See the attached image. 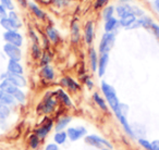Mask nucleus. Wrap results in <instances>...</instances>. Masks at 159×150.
I'll return each mask as SVG.
<instances>
[{
	"label": "nucleus",
	"mask_w": 159,
	"mask_h": 150,
	"mask_svg": "<svg viewBox=\"0 0 159 150\" xmlns=\"http://www.w3.org/2000/svg\"><path fill=\"white\" fill-rule=\"evenodd\" d=\"M102 91L107 100V104L112 109V111L115 112L117 119H119V117H121L122 114H124V113L122 112L121 102L119 101V98H118L116 89L113 88L110 84H108V83L102 82Z\"/></svg>",
	"instance_id": "obj_1"
},
{
	"label": "nucleus",
	"mask_w": 159,
	"mask_h": 150,
	"mask_svg": "<svg viewBox=\"0 0 159 150\" xmlns=\"http://www.w3.org/2000/svg\"><path fill=\"white\" fill-rule=\"evenodd\" d=\"M84 140L87 145L92 146L94 148H97V149H102V148L112 149V145L107 139L102 138V137L98 136V135H89V136H85Z\"/></svg>",
	"instance_id": "obj_2"
},
{
	"label": "nucleus",
	"mask_w": 159,
	"mask_h": 150,
	"mask_svg": "<svg viewBox=\"0 0 159 150\" xmlns=\"http://www.w3.org/2000/svg\"><path fill=\"white\" fill-rule=\"evenodd\" d=\"M116 42V35L115 33H105L102 37L99 44V52L100 55L102 53H109V51L112 49Z\"/></svg>",
	"instance_id": "obj_3"
},
{
	"label": "nucleus",
	"mask_w": 159,
	"mask_h": 150,
	"mask_svg": "<svg viewBox=\"0 0 159 150\" xmlns=\"http://www.w3.org/2000/svg\"><path fill=\"white\" fill-rule=\"evenodd\" d=\"M53 126V121L48 117H45L44 120L39 123V126L35 130V134L39 138H45L49 133L51 132V128Z\"/></svg>",
	"instance_id": "obj_4"
},
{
	"label": "nucleus",
	"mask_w": 159,
	"mask_h": 150,
	"mask_svg": "<svg viewBox=\"0 0 159 150\" xmlns=\"http://www.w3.org/2000/svg\"><path fill=\"white\" fill-rule=\"evenodd\" d=\"M1 80H8L12 83L13 85H16L18 88H21V87H25L26 86V80L24 78L23 75H19V74H12V73L6 72L5 74H2L0 76Z\"/></svg>",
	"instance_id": "obj_5"
},
{
	"label": "nucleus",
	"mask_w": 159,
	"mask_h": 150,
	"mask_svg": "<svg viewBox=\"0 0 159 150\" xmlns=\"http://www.w3.org/2000/svg\"><path fill=\"white\" fill-rule=\"evenodd\" d=\"M3 39L8 44L14 45L16 47H21L23 44V36L18 31H7L3 34Z\"/></svg>",
	"instance_id": "obj_6"
},
{
	"label": "nucleus",
	"mask_w": 159,
	"mask_h": 150,
	"mask_svg": "<svg viewBox=\"0 0 159 150\" xmlns=\"http://www.w3.org/2000/svg\"><path fill=\"white\" fill-rule=\"evenodd\" d=\"M56 107V100L51 97V94H47L46 97L44 98L42 104L38 106V111L43 114H48L52 112Z\"/></svg>",
	"instance_id": "obj_7"
},
{
	"label": "nucleus",
	"mask_w": 159,
	"mask_h": 150,
	"mask_svg": "<svg viewBox=\"0 0 159 150\" xmlns=\"http://www.w3.org/2000/svg\"><path fill=\"white\" fill-rule=\"evenodd\" d=\"M66 134L71 141H76L80 138L86 136L87 130L84 126H74V127H69L66 130Z\"/></svg>",
	"instance_id": "obj_8"
},
{
	"label": "nucleus",
	"mask_w": 159,
	"mask_h": 150,
	"mask_svg": "<svg viewBox=\"0 0 159 150\" xmlns=\"http://www.w3.org/2000/svg\"><path fill=\"white\" fill-rule=\"evenodd\" d=\"M3 51L6 55L9 57L10 60H14V61H20L22 58V51H21L20 47H16L11 44H6L3 46Z\"/></svg>",
	"instance_id": "obj_9"
},
{
	"label": "nucleus",
	"mask_w": 159,
	"mask_h": 150,
	"mask_svg": "<svg viewBox=\"0 0 159 150\" xmlns=\"http://www.w3.org/2000/svg\"><path fill=\"white\" fill-rule=\"evenodd\" d=\"M109 63V53H102L100 57L98 58V66H97V72L99 77H102L106 73L107 66Z\"/></svg>",
	"instance_id": "obj_10"
},
{
	"label": "nucleus",
	"mask_w": 159,
	"mask_h": 150,
	"mask_svg": "<svg viewBox=\"0 0 159 150\" xmlns=\"http://www.w3.org/2000/svg\"><path fill=\"white\" fill-rule=\"evenodd\" d=\"M84 37L87 45H91L94 39V23L93 21H87L84 29Z\"/></svg>",
	"instance_id": "obj_11"
},
{
	"label": "nucleus",
	"mask_w": 159,
	"mask_h": 150,
	"mask_svg": "<svg viewBox=\"0 0 159 150\" xmlns=\"http://www.w3.org/2000/svg\"><path fill=\"white\" fill-rule=\"evenodd\" d=\"M7 72L12 73V74H19V75H23V66L20 64V62L14 61V60H9L8 62V66H7Z\"/></svg>",
	"instance_id": "obj_12"
},
{
	"label": "nucleus",
	"mask_w": 159,
	"mask_h": 150,
	"mask_svg": "<svg viewBox=\"0 0 159 150\" xmlns=\"http://www.w3.org/2000/svg\"><path fill=\"white\" fill-rule=\"evenodd\" d=\"M18 87L16 85L12 84L10 81L8 80H3L2 82L0 83V90L2 91V93H6V94H9V95H14L16 90H18Z\"/></svg>",
	"instance_id": "obj_13"
},
{
	"label": "nucleus",
	"mask_w": 159,
	"mask_h": 150,
	"mask_svg": "<svg viewBox=\"0 0 159 150\" xmlns=\"http://www.w3.org/2000/svg\"><path fill=\"white\" fill-rule=\"evenodd\" d=\"M118 120L120 121V124H121V126L123 127L124 132H125L130 137H132V138H135V133H134V130H133L132 126H131L130 123H129V121H128V119H126L125 114H122Z\"/></svg>",
	"instance_id": "obj_14"
},
{
	"label": "nucleus",
	"mask_w": 159,
	"mask_h": 150,
	"mask_svg": "<svg viewBox=\"0 0 159 150\" xmlns=\"http://www.w3.org/2000/svg\"><path fill=\"white\" fill-rule=\"evenodd\" d=\"M60 83H61L62 86L66 87V88H69L70 90H72V91H76V90H79V89H80V85L77 84V83L75 82L73 78L68 77V76L62 78Z\"/></svg>",
	"instance_id": "obj_15"
},
{
	"label": "nucleus",
	"mask_w": 159,
	"mask_h": 150,
	"mask_svg": "<svg viewBox=\"0 0 159 150\" xmlns=\"http://www.w3.org/2000/svg\"><path fill=\"white\" fill-rule=\"evenodd\" d=\"M136 16L134 15V14L130 13V14H126L125 16H123V18L119 19V25L122 27H126V29H129V27L131 26V25L133 24V23L136 21Z\"/></svg>",
	"instance_id": "obj_16"
},
{
	"label": "nucleus",
	"mask_w": 159,
	"mask_h": 150,
	"mask_svg": "<svg viewBox=\"0 0 159 150\" xmlns=\"http://www.w3.org/2000/svg\"><path fill=\"white\" fill-rule=\"evenodd\" d=\"M118 26H119V20H117L116 18H111L105 22L104 29L106 33H113V31H116Z\"/></svg>",
	"instance_id": "obj_17"
},
{
	"label": "nucleus",
	"mask_w": 159,
	"mask_h": 150,
	"mask_svg": "<svg viewBox=\"0 0 159 150\" xmlns=\"http://www.w3.org/2000/svg\"><path fill=\"white\" fill-rule=\"evenodd\" d=\"M71 121H72V117H60V119L57 121V123H56V126H55L56 132H61V130H63L64 128L69 125V123H70Z\"/></svg>",
	"instance_id": "obj_18"
},
{
	"label": "nucleus",
	"mask_w": 159,
	"mask_h": 150,
	"mask_svg": "<svg viewBox=\"0 0 159 150\" xmlns=\"http://www.w3.org/2000/svg\"><path fill=\"white\" fill-rule=\"evenodd\" d=\"M56 95H57V97L61 100V102L64 104V106H66V107H72L73 106L72 100H71V98L69 97V95H66L64 90H62V89H58V90L56 91Z\"/></svg>",
	"instance_id": "obj_19"
},
{
	"label": "nucleus",
	"mask_w": 159,
	"mask_h": 150,
	"mask_svg": "<svg viewBox=\"0 0 159 150\" xmlns=\"http://www.w3.org/2000/svg\"><path fill=\"white\" fill-rule=\"evenodd\" d=\"M116 12H117L118 16L121 19V18H123V16H125L126 14L132 13V6H130V5H120V6H118V7H117Z\"/></svg>",
	"instance_id": "obj_20"
},
{
	"label": "nucleus",
	"mask_w": 159,
	"mask_h": 150,
	"mask_svg": "<svg viewBox=\"0 0 159 150\" xmlns=\"http://www.w3.org/2000/svg\"><path fill=\"white\" fill-rule=\"evenodd\" d=\"M89 62H91V66L92 70L94 72L97 71V66H98V57H97V52L94 48L89 49Z\"/></svg>",
	"instance_id": "obj_21"
},
{
	"label": "nucleus",
	"mask_w": 159,
	"mask_h": 150,
	"mask_svg": "<svg viewBox=\"0 0 159 150\" xmlns=\"http://www.w3.org/2000/svg\"><path fill=\"white\" fill-rule=\"evenodd\" d=\"M46 35L52 42H57L58 40L60 39L59 33H58L57 29H56L53 26H48V27H47V29H46Z\"/></svg>",
	"instance_id": "obj_22"
},
{
	"label": "nucleus",
	"mask_w": 159,
	"mask_h": 150,
	"mask_svg": "<svg viewBox=\"0 0 159 150\" xmlns=\"http://www.w3.org/2000/svg\"><path fill=\"white\" fill-rule=\"evenodd\" d=\"M93 99H94V101H95V104H97V106L99 107L102 110H104V111L108 110V104H106V100H105V98L102 97V96H100L98 93L94 94V95H93Z\"/></svg>",
	"instance_id": "obj_23"
},
{
	"label": "nucleus",
	"mask_w": 159,
	"mask_h": 150,
	"mask_svg": "<svg viewBox=\"0 0 159 150\" xmlns=\"http://www.w3.org/2000/svg\"><path fill=\"white\" fill-rule=\"evenodd\" d=\"M29 7H30V9L32 10V12H33V13L36 15V18L40 19V20H44V19L46 18V13H45V12L43 11V10L40 9V8L38 7L37 5H36V3L30 2L29 3Z\"/></svg>",
	"instance_id": "obj_24"
},
{
	"label": "nucleus",
	"mask_w": 159,
	"mask_h": 150,
	"mask_svg": "<svg viewBox=\"0 0 159 150\" xmlns=\"http://www.w3.org/2000/svg\"><path fill=\"white\" fill-rule=\"evenodd\" d=\"M0 102L6 106L10 107V106H14L16 104V99L12 95H9V94H6V93H2L1 96H0Z\"/></svg>",
	"instance_id": "obj_25"
},
{
	"label": "nucleus",
	"mask_w": 159,
	"mask_h": 150,
	"mask_svg": "<svg viewBox=\"0 0 159 150\" xmlns=\"http://www.w3.org/2000/svg\"><path fill=\"white\" fill-rule=\"evenodd\" d=\"M0 25L6 29V32L7 31H16V29H18V26H16L9 18L2 19V20L0 21Z\"/></svg>",
	"instance_id": "obj_26"
},
{
	"label": "nucleus",
	"mask_w": 159,
	"mask_h": 150,
	"mask_svg": "<svg viewBox=\"0 0 159 150\" xmlns=\"http://www.w3.org/2000/svg\"><path fill=\"white\" fill-rule=\"evenodd\" d=\"M42 75L44 78L51 81L55 77V71H53V68L50 65H44L42 68Z\"/></svg>",
	"instance_id": "obj_27"
},
{
	"label": "nucleus",
	"mask_w": 159,
	"mask_h": 150,
	"mask_svg": "<svg viewBox=\"0 0 159 150\" xmlns=\"http://www.w3.org/2000/svg\"><path fill=\"white\" fill-rule=\"evenodd\" d=\"M66 139H68V134H66V132H64V130L56 132L55 136H53V141H55V143H57V145H63L66 141Z\"/></svg>",
	"instance_id": "obj_28"
},
{
	"label": "nucleus",
	"mask_w": 159,
	"mask_h": 150,
	"mask_svg": "<svg viewBox=\"0 0 159 150\" xmlns=\"http://www.w3.org/2000/svg\"><path fill=\"white\" fill-rule=\"evenodd\" d=\"M11 114L10 111V107L6 106V104L0 102V122H3L5 120H7Z\"/></svg>",
	"instance_id": "obj_29"
},
{
	"label": "nucleus",
	"mask_w": 159,
	"mask_h": 150,
	"mask_svg": "<svg viewBox=\"0 0 159 150\" xmlns=\"http://www.w3.org/2000/svg\"><path fill=\"white\" fill-rule=\"evenodd\" d=\"M39 143H40V138L35 134V133H33V134L30 135L29 136V145L32 149H34V150L38 149Z\"/></svg>",
	"instance_id": "obj_30"
},
{
	"label": "nucleus",
	"mask_w": 159,
	"mask_h": 150,
	"mask_svg": "<svg viewBox=\"0 0 159 150\" xmlns=\"http://www.w3.org/2000/svg\"><path fill=\"white\" fill-rule=\"evenodd\" d=\"M13 97H14V99H16V101L19 102V104H24V102L26 101V96H25V94L23 93L20 88L14 93Z\"/></svg>",
	"instance_id": "obj_31"
},
{
	"label": "nucleus",
	"mask_w": 159,
	"mask_h": 150,
	"mask_svg": "<svg viewBox=\"0 0 159 150\" xmlns=\"http://www.w3.org/2000/svg\"><path fill=\"white\" fill-rule=\"evenodd\" d=\"M113 12H115V9H113V7H111V6L105 8L104 11H102V16H104L105 21L113 18Z\"/></svg>",
	"instance_id": "obj_32"
},
{
	"label": "nucleus",
	"mask_w": 159,
	"mask_h": 150,
	"mask_svg": "<svg viewBox=\"0 0 159 150\" xmlns=\"http://www.w3.org/2000/svg\"><path fill=\"white\" fill-rule=\"evenodd\" d=\"M71 33H72L73 40L76 42L80 37V27H79V25H77V23L74 22L72 25H71Z\"/></svg>",
	"instance_id": "obj_33"
},
{
	"label": "nucleus",
	"mask_w": 159,
	"mask_h": 150,
	"mask_svg": "<svg viewBox=\"0 0 159 150\" xmlns=\"http://www.w3.org/2000/svg\"><path fill=\"white\" fill-rule=\"evenodd\" d=\"M8 18H9L10 20H11L12 22H13L14 24H16V26H18V29H19V27L22 26V23H21L20 19H19L18 14H16L14 11H10V12H9V14H8Z\"/></svg>",
	"instance_id": "obj_34"
},
{
	"label": "nucleus",
	"mask_w": 159,
	"mask_h": 150,
	"mask_svg": "<svg viewBox=\"0 0 159 150\" xmlns=\"http://www.w3.org/2000/svg\"><path fill=\"white\" fill-rule=\"evenodd\" d=\"M139 143L145 150H152V143L145 138H139Z\"/></svg>",
	"instance_id": "obj_35"
},
{
	"label": "nucleus",
	"mask_w": 159,
	"mask_h": 150,
	"mask_svg": "<svg viewBox=\"0 0 159 150\" xmlns=\"http://www.w3.org/2000/svg\"><path fill=\"white\" fill-rule=\"evenodd\" d=\"M0 2H1L0 5H2L6 9L10 10V11H13L14 6H13V3H12L11 0H0Z\"/></svg>",
	"instance_id": "obj_36"
},
{
	"label": "nucleus",
	"mask_w": 159,
	"mask_h": 150,
	"mask_svg": "<svg viewBox=\"0 0 159 150\" xmlns=\"http://www.w3.org/2000/svg\"><path fill=\"white\" fill-rule=\"evenodd\" d=\"M32 53H33L34 58L40 57V48H39V46H38V44H33V47H32Z\"/></svg>",
	"instance_id": "obj_37"
},
{
	"label": "nucleus",
	"mask_w": 159,
	"mask_h": 150,
	"mask_svg": "<svg viewBox=\"0 0 159 150\" xmlns=\"http://www.w3.org/2000/svg\"><path fill=\"white\" fill-rule=\"evenodd\" d=\"M108 1H109V0H96V2H95V5H94V7H95V9H99V8L104 7V6L106 5Z\"/></svg>",
	"instance_id": "obj_38"
},
{
	"label": "nucleus",
	"mask_w": 159,
	"mask_h": 150,
	"mask_svg": "<svg viewBox=\"0 0 159 150\" xmlns=\"http://www.w3.org/2000/svg\"><path fill=\"white\" fill-rule=\"evenodd\" d=\"M5 18H8V13H7V10L6 8L3 7L2 5H0V21L2 20Z\"/></svg>",
	"instance_id": "obj_39"
},
{
	"label": "nucleus",
	"mask_w": 159,
	"mask_h": 150,
	"mask_svg": "<svg viewBox=\"0 0 159 150\" xmlns=\"http://www.w3.org/2000/svg\"><path fill=\"white\" fill-rule=\"evenodd\" d=\"M70 0H53V3L58 7H63V6L68 5Z\"/></svg>",
	"instance_id": "obj_40"
},
{
	"label": "nucleus",
	"mask_w": 159,
	"mask_h": 150,
	"mask_svg": "<svg viewBox=\"0 0 159 150\" xmlns=\"http://www.w3.org/2000/svg\"><path fill=\"white\" fill-rule=\"evenodd\" d=\"M49 61H50V58H49L48 53L45 52L44 55H43V58H42V64H43V66H44V65H48V62Z\"/></svg>",
	"instance_id": "obj_41"
},
{
	"label": "nucleus",
	"mask_w": 159,
	"mask_h": 150,
	"mask_svg": "<svg viewBox=\"0 0 159 150\" xmlns=\"http://www.w3.org/2000/svg\"><path fill=\"white\" fill-rule=\"evenodd\" d=\"M45 150H59V147H58L57 143H48V145L45 147Z\"/></svg>",
	"instance_id": "obj_42"
},
{
	"label": "nucleus",
	"mask_w": 159,
	"mask_h": 150,
	"mask_svg": "<svg viewBox=\"0 0 159 150\" xmlns=\"http://www.w3.org/2000/svg\"><path fill=\"white\" fill-rule=\"evenodd\" d=\"M150 29H152V32H154L155 36H156V37L159 39V25H157V24H155V23H152V27H150Z\"/></svg>",
	"instance_id": "obj_43"
},
{
	"label": "nucleus",
	"mask_w": 159,
	"mask_h": 150,
	"mask_svg": "<svg viewBox=\"0 0 159 150\" xmlns=\"http://www.w3.org/2000/svg\"><path fill=\"white\" fill-rule=\"evenodd\" d=\"M152 150H159V139L152 141Z\"/></svg>",
	"instance_id": "obj_44"
},
{
	"label": "nucleus",
	"mask_w": 159,
	"mask_h": 150,
	"mask_svg": "<svg viewBox=\"0 0 159 150\" xmlns=\"http://www.w3.org/2000/svg\"><path fill=\"white\" fill-rule=\"evenodd\" d=\"M85 84H86V86L87 87H89V89H92V88H93V82H92V80H91V78H86V80H85Z\"/></svg>",
	"instance_id": "obj_45"
},
{
	"label": "nucleus",
	"mask_w": 159,
	"mask_h": 150,
	"mask_svg": "<svg viewBox=\"0 0 159 150\" xmlns=\"http://www.w3.org/2000/svg\"><path fill=\"white\" fill-rule=\"evenodd\" d=\"M152 6H154L155 10L159 13V0H154V2H152Z\"/></svg>",
	"instance_id": "obj_46"
},
{
	"label": "nucleus",
	"mask_w": 159,
	"mask_h": 150,
	"mask_svg": "<svg viewBox=\"0 0 159 150\" xmlns=\"http://www.w3.org/2000/svg\"><path fill=\"white\" fill-rule=\"evenodd\" d=\"M129 1L130 0H120V3L121 5H129Z\"/></svg>",
	"instance_id": "obj_47"
},
{
	"label": "nucleus",
	"mask_w": 159,
	"mask_h": 150,
	"mask_svg": "<svg viewBox=\"0 0 159 150\" xmlns=\"http://www.w3.org/2000/svg\"><path fill=\"white\" fill-rule=\"evenodd\" d=\"M102 150H111V149H108V148H102Z\"/></svg>",
	"instance_id": "obj_48"
},
{
	"label": "nucleus",
	"mask_w": 159,
	"mask_h": 150,
	"mask_svg": "<svg viewBox=\"0 0 159 150\" xmlns=\"http://www.w3.org/2000/svg\"><path fill=\"white\" fill-rule=\"evenodd\" d=\"M1 94H2V91H1V90H0V96H1Z\"/></svg>",
	"instance_id": "obj_49"
},
{
	"label": "nucleus",
	"mask_w": 159,
	"mask_h": 150,
	"mask_svg": "<svg viewBox=\"0 0 159 150\" xmlns=\"http://www.w3.org/2000/svg\"><path fill=\"white\" fill-rule=\"evenodd\" d=\"M36 150H38V149H36Z\"/></svg>",
	"instance_id": "obj_50"
}]
</instances>
